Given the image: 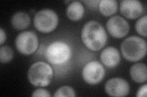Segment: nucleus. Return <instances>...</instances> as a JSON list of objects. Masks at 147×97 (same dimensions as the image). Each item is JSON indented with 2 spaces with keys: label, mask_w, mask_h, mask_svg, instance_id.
Returning a JSON list of instances; mask_svg holds the SVG:
<instances>
[{
  "label": "nucleus",
  "mask_w": 147,
  "mask_h": 97,
  "mask_svg": "<svg viewBox=\"0 0 147 97\" xmlns=\"http://www.w3.org/2000/svg\"><path fill=\"white\" fill-rule=\"evenodd\" d=\"M107 34L103 26L97 21L86 22L82 31V39L86 47L93 51L102 49L107 42Z\"/></svg>",
  "instance_id": "f257e3e1"
},
{
  "label": "nucleus",
  "mask_w": 147,
  "mask_h": 97,
  "mask_svg": "<svg viewBox=\"0 0 147 97\" xmlns=\"http://www.w3.org/2000/svg\"><path fill=\"white\" fill-rule=\"evenodd\" d=\"M121 50L124 58L128 61H139L146 55V41L139 36H130L122 43Z\"/></svg>",
  "instance_id": "f03ea898"
},
{
  "label": "nucleus",
  "mask_w": 147,
  "mask_h": 97,
  "mask_svg": "<svg viewBox=\"0 0 147 97\" xmlns=\"http://www.w3.org/2000/svg\"><path fill=\"white\" fill-rule=\"evenodd\" d=\"M53 69L47 63L37 62L32 65L28 72V78L31 84L37 87H45L51 82Z\"/></svg>",
  "instance_id": "7ed1b4c3"
},
{
  "label": "nucleus",
  "mask_w": 147,
  "mask_h": 97,
  "mask_svg": "<svg viewBox=\"0 0 147 97\" xmlns=\"http://www.w3.org/2000/svg\"><path fill=\"white\" fill-rule=\"evenodd\" d=\"M58 22L57 13L51 9H42L36 13L34 18V25L39 31L49 33L56 28Z\"/></svg>",
  "instance_id": "20e7f679"
},
{
  "label": "nucleus",
  "mask_w": 147,
  "mask_h": 97,
  "mask_svg": "<svg viewBox=\"0 0 147 97\" xmlns=\"http://www.w3.org/2000/svg\"><path fill=\"white\" fill-rule=\"evenodd\" d=\"M71 56V49L62 41H55L46 49V58L53 64H61L66 62Z\"/></svg>",
  "instance_id": "39448f33"
},
{
  "label": "nucleus",
  "mask_w": 147,
  "mask_h": 97,
  "mask_svg": "<svg viewBox=\"0 0 147 97\" xmlns=\"http://www.w3.org/2000/svg\"><path fill=\"white\" fill-rule=\"evenodd\" d=\"M17 50L24 55L33 53L38 47V38L36 34L31 31L22 32L16 40Z\"/></svg>",
  "instance_id": "423d86ee"
},
{
  "label": "nucleus",
  "mask_w": 147,
  "mask_h": 97,
  "mask_svg": "<svg viewBox=\"0 0 147 97\" xmlns=\"http://www.w3.org/2000/svg\"><path fill=\"white\" fill-rule=\"evenodd\" d=\"M105 69L103 66L97 61L87 63L82 71L84 80L90 84H98L104 77Z\"/></svg>",
  "instance_id": "0eeeda50"
},
{
  "label": "nucleus",
  "mask_w": 147,
  "mask_h": 97,
  "mask_svg": "<svg viewBox=\"0 0 147 97\" xmlns=\"http://www.w3.org/2000/svg\"><path fill=\"white\" fill-rule=\"evenodd\" d=\"M107 29L109 33L115 38L125 37L129 30V26L125 19L120 16H113L108 20Z\"/></svg>",
  "instance_id": "6e6552de"
},
{
  "label": "nucleus",
  "mask_w": 147,
  "mask_h": 97,
  "mask_svg": "<svg viewBox=\"0 0 147 97\" xmlns=\"http://www.w3.org/2000/svg\"><path fill=\"white\" fill-rule=\"evenodd\" d=\"M105 89L110 96H125L129 92V85L122 78H114L107 81Z\"/></svg>",
  "instance_id": "1a4fd4ad"
},
{
  "label": "nucleus",
  "mask_w": 147,
  "mask_h": 97,
  "mask_svg": "<svg viewBox=\"0 0 147 97\" xmlns=\"http://www.w3.org/2000/svg\"><path fill=\"white\" fill-rule=\"evenodd\" d=\"M120 11L126 18L135 19L140 16L143 7L141 3L137 0H125L121 2Z\"/></svg>",
  "instance_id": "9d476101"
},
{
  "label": "nucleus",
  "mask_w": 147,
  "mask_h": 97,
  "mask_svg": "<svg viewBox=\"0 0 147 97\" xmlns=\"http://www.w3.org/2000/svg\"><path fill=\"white\" fill-rule=\"evenodd\" d=\"M101 61L105 66L114 67L117 66L120 61V55L118 50L113 47H109L103 50L100 53Z\"/></svg>",
  "instance_id": "9b49d317"
},
{
  "label": "nucleus",
  "mask_w": 147,
  "mask_h": 97,
  "mask_svg": "<svg viewBox=\"0 0 147 97\" xmlns=\"http://www.w3.org/2000/svg\"><path fill=\"white\" fill-rule=\"evenodd\" d=\"M132 79L137 82L141 83L146 81L147 78L146 66L144 63H136L130 69Z\"/></svg>",
  "instance_id": "f8f14e48"
},
{
  "label": "nucleus",
  "mask_w": 147,
  "mask_h": 97,
  "mask_svg": "<svg viewBox=\"0 0 147 97\" xmlns=\"http://www.w3.org/2000/svg\"><path fill=\"white\" fill-rule=\"evenodd\" d=\"M84 7L79 1H73L68 5L66 9V15L70 20L78 21L84 14Z\"/></svg>",
  "instance_id": "ddd939ff"
},
{
  "label": "nucleus",
  "mask_w": 147,
  "mask_h": 97,
  "mask_svg": "<svg viewBox=\"0 0 147 97\" xmlns=\"http://www.w3.org/2000/svg\"><path fill=\"white\" fill-rule=\"evenodd\" d=\"M30 17L26 13L19 12L12 17V25L17 30H23L28 27L30 24Z\"/></svg>",
  "instance_id": "4468645a"
},
{
  "label": "nucleus",
  "mask_w": 147,
  "mask_h": 97,
  "mask_svg": "<svg viewBox=\"0 0 147 97\" xmlns=\"http://www.w3.org/2000/svg\"><path fill=\"white\" fill-rule=\"evenodd\" d=\"M117 2L115 0H102L99 4L100 13L106 16L113 15L117 12Z\"/></svg>",
  "instance_id": "2eb2a0df"
},
{
  "label": "nucleus",
  "mask_w": 147,
  "mask_h": 97,
  "mask_svg": "<svg viewBox=\"0 0 147 97\" xmlns=\"http://www.w3.org/2000/svg\"><path fill=\"white\" fill-rule=\"evenodd\" d=\"M13 58V51L8 46H3L0 49V61L2 63L10 61Z\"/></svg>",
  "instance_id": "dca6fc26"
},
{
  "label": "nucleus",
  "mask_w": 147,
  "mask_h": 97,
  "mask_svg": "<svg viewBox=\"0 0 147 97\" xmlns=\"http://www.w3.org/2000/svg\"><path fill=\"white\" fill-rule=\"evenodd\" d=\"M146 20L147 17L145 15L140 18L136 24V31L144 36H146Z\"/></svg>",
  "instance_id": "f3484780"
},
{
  "label": "nucleus",
  "mask_w": 147,
  "mask_h": 97,
  "mask_svg": "<svg viewBox=\"0 0 147 97\" xmlns=\"http://www.w3.org/2000/svg\"><path fill=\"white\" fill-rule=\"evenodd\" d=\"M54 96H76V93L71 87L63 86L55 92Z\"/></svg>",
  "instance_id": "a211bd4d"
},
{
  "label": "nucleus",
  "mask_w": 147,
  "mask_h": 97,
  "mask_svg": "<svg viewBox=\"0 0 147 97\" xmlns=\"http://www.w3.org/2000/svg\"><path fill=\"white\" fill-rule=\"evenodd\" d=\"M32 96H44L50 97V94L49 92L44 89H38L33 92Z\"/></svg>",
  "instance_id": "6ab92c4d"
},
{
  "label": "nucleus",
  "mask_w": 147,
  "mask_h": 97,
  "mask_svg": "<svg viewBox=\"0 0 147 97\" xmlns=\"http://www.w3.org/2000/svg\"><path fill=\"white\" fill-rule=\"evenodd\" d=\"M146 87L147 86L146 84H145L144 86H142L139 89V90H138L137 94V96L139 97H141V96H144L146 97Z\"/></svg>",
  "instance_id": "aec40b11"
},
{
  "label": "nucleus",
  "mask_w": 147,
  "mask_h": 97,
  "mask_svg": "<svg viewBox=\"0 0 147 97\" xmlns=\"http://www.w3.org/2000/svg\"><path fill=\"white\" fill-rule=\"evenodd\" d=\"M0 30H1V32H0V44H3V43L6 40V34L5 32H4V30H3L2 28L0 29Z\"/></svg>",
  "instance_id": "412c9836"
}]
</instances>
